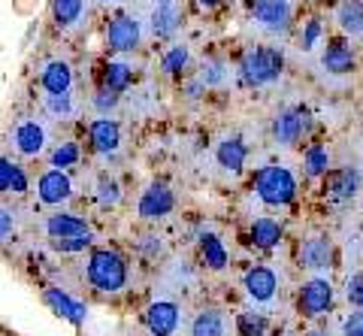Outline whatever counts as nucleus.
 Wrapping results in <instances>:
<instances>
[{"label":"nucleus","mask_w":363,"mask_h":336,"mask_svg":"<svg viewBox=\"0 0 363 336\" xmlns=\"http://www.w3.org/2000/svg\"><path fill=\"white\" fill-rule=\"evenodd\" d=\"M88 279L91 285H94L97 291H106V294H116V291L124 288V282H128V267H124V261L116 254V252H94L88 261Z\"/></svg>","instance_id":"f257e3e1"},{"label":"nucleus","mask_w":363,"mask_h":336,"mask_svg":"<svg viewBox=\"0 0 363 336\" xmlns=\"http://www.w3.org/2000/svg\"><path fill=\"white\" fill-rule=\"evenodd\" d=\"M281 67H285V61H281V55L276 49H252L245 52L240 73H242V82L248 85H269L281 76Z\"/></svg>","instance_id":"f03ea898"},{"label":"nucleus","mask_w":363,"mask_h":336,"mask_svg":"<svg viewBox=\"0 0 363 336\" xmlns=\"http://www.w3.org/2000/svg\"><path fill=\"white\" fill-rule=\"evenodd\" d=\"M255 188H257V197L269 206H285L291 203L294 191H297V182L294 176L285 170V167H264L255 179Z\"/></svg>","instance_id":"7ed1b4c3"},{"label":"nucleus","mask_w":363,"mask_h":336,"mask_svg":"<svg viewBox=\"0 0 363 336\" xmlns=\"http://www.w3.org/2000/svg\"><path fill=\"white\" fill-rule=\"evenodd\" d=\"M330 303H333V285L327 282V279H312L309 285H303V294H300L303 315L318 318L330 309Z\"/></svg>","instance_id":"20e7f679"},{"label":"nucleus","mask_w":363,"mask_h":336,"mask_svg":"<svg viewBox=\"0 0 363 336\" xmlns=\"http://www.w3.org/2000/svg\"><path fill=\"white\" fill-rule=\"evenodd\" d=\"M255 18L264 30H285L291 21V0H255Z\"/></svg>","instance_id":"39448f33"},{"label":"nucleus","mask_w":363,"mask_h":336,"mask_svg":"<svg viewBox=\"0 0 363 336\" xmlns=\"http://www.w3.org/2000/svg\"><path fill=\"white\" fill-rule=\"evenodd\" d=\"M37 194H40V200L45 206H58V203H64V200L73 197V182L64 170H49V173L40 176Z\"/></svg>","instance_id":"423d86ee"},{"label":"nucleus","mask_w":363,"mask_h":336,"mask_svg":"<svg viewBox=\"0 0 363 336\" xmlns=\"http://www.w3.org/2000/svg\"><path fill=\"white\" fill-rule=\"evenodd\" d=\"M106 43H109V49H116V52H133L140 46V25H136L130 16L112 18V25L106 30Z\"/></svg>","instance_id":"0eeeda50"},{"label":"nucleus","mask_w":363,"mask_h":336,"mask_svg":"<svg viewBox=\"0 0 363 336\" xmlns=\"http://www.w3.org/2000/svg\"><path fill=\"white\" fill-rule=\"evenodd\" d=\"M169 209H173V191H169L167 185H161V182L149 185V191L140 197V215L149 218V221L152 218H164Z\"/></svg>","instance_id":"6e6552de"},{"label":"nucleus","mask_w":363,"mask_h":336,"mask_svg":"<svg viewBox=\"0 0 363 336\" xmlns=\"http://www.w3.org/2000/svg\"><path fill=\"white\" fill-rule=\"evenodd\" d=\"M145 324H149V330L155 336H173L179 327V306L167 303V300L152 303L149 312H145Z\"/></svg>","instance_id":"1a4fd4ad"},{"label":"nucleus","mask_w":363,"mask_h":336,"mask_svg":"<svg viewBox=\"0 0 363 336\" xmlns=\"http://www.w3.org/2000/svg\"><path fill=\"white\" fill-rule=\"evenodd\" d=\"M276 273L267 270V267H255V270H248L245 276V291L248 297L255 300V303H269L272 297H276Z\"/></svg>","instance_id":"9d476101"},{"label":"nucleus","mask_w":363,"mask_h":336,"mask_svg":"<svg viewBox=\"0 0 363 336\" xmlns=\"http://www.w3.org/2000/svg\"><path fill=\"white\" fill-rule=\"evenodd\" d=\"M13 142L21 155L33 158V155H40L43 145H45V128L40 121H21V125L13 130Z\"/></svg>","instance_id":"9b49d317"},{"label":"nucleus","mask_w":363,"mask_h":336,"mask_svg":"<svg viewBox=\"0 0 363 336\" xmlns=\"http://www.w3.org/2000/svg\"><path fill=\"white\" fill-rule=\"evenodd\" d=\"M91 145L100 152V155H112V152H118V145H121V130L118 125L112 118H97L94 125H91Z\"/></svg>","instance_id":"f8f14e48"},{"label":"nucleus","mask_w":363,"mask_h":336,"mask_svg":"<svg viewBox=\"0 0 363 336\" xmlns=\"http://www.w3.org/2000/svg\"><path fill=\"white\" fill-rule=\"evenodd\" d=\"M306 130V116L300 109H285L272 125V133H276L279 145H294L300 140V133Z\"/></svg>","instance_id":"ddd939ff"},{"label":"nucleus","mask_w":363,"mask_h":336,"mask_svg":"<svg viewBox=\"0 0 363 336\" xmlns=\"http://www.w3.org/2000/svg\"><path fill=\"white\" fill-rule=\"evenodd\" d=\"M357 188H360V179H357L354 167H345V170H333L330 176H327V182H324V191L330 194L333 200H348V197H354Z\"/></svg>","instance_id":"4468645a"},{"label":"nucleus","mask_w":363,"mask_h":336,"mask_svg":"<svg viewBox=\"0 0 363 336\" xmlns=\"http://www.w3.org/2000/svg\"><path fill=\"white\" fill-rule=\"evenodd\" d=\"M45 303H49V306L58 312L61 318H67V321H73V324H82V321H85V303H79V300L67 297L64 291H58V288H49V291H45Z\"/></svg>","instance_id":"2eb2a0df"},{"label":"nucleus","mask_w":363,"mask_h":336,"mask_svg":"<svg viewBox=\"0 0 363 336\" xmlns=\"http://www.w3.org/2000/svg\"><path fill=\"white\" fill-rule=\"evenodd\" d=\"M73 85V70L64 61H49L43 70V88L49 94H67Z\"/></svg>","instance_id":"dca6fc26"},{"label":"nucleus","mask_w":363,"mask_h":336,"mask_svg":"<svg viewBox=\"0 0 363 336\" xmlns=\"http://www.w3.org/2000/svg\"><path fill=\"white\" fill-rule=\"evenodd\" d=\"M45 230H49L52 240H67V237H85L88 224L79 218V215H67V212H61V215H52L49 221H45Z\"/></svg>","instance_id":"f3484780"},{"label":"nucleus","mask_w":363,"mask_h":336,"mask_svg":"<svg viewBox=\"0 0 363 336\" xmlns=\"http://www.w3.org/2000/svg\"><path fill=\"white\" fill-rule=\"evenodd\" d=\"M179 21H182V16H179L176 0H161L152 13V30L157 37H169V33L179 28Z\"/></svg>","instance_id":"a211bd4d"},{"label":"nucleus","mask_w":363,"mask_h":336,"mask_svg":"<svg viewBox=\"0 0 363 336\" xmlns=\"http://www.w3.org/2000/svg\"><path fill=\"white\" fill-rule=\"evenodd\" d=\"M13 191V194H25L28 191V176L21 167H16L13 161L0 158V194Z\"/></svg>","instance_id":"6ab92c4d"},{"label":"nucleus","mask_w":363,"mask_h":336,"mask_svg":"<svg viewBox=\"0 0 363 336\" xmlns=\"http://www.w3.org/2000/svg\"><path fill=\"white\" fill-rule=\"evenodd\" d=\"M330 242L321 240V237H315L303 245V264L306 267H312V270H324V267H330Z\"/></svg>","instance_id":"aec40b11"},{"label":"nucleus","mask_w":363,"mask_h":336,"mask_svg":"<svg viewBox=\"0 0 363 336\" xmlns=\"http://www.w3.org/2000/svg\"><path fill=\"white\" fill-rule=\"evenodd\" d=\"M321 64H324V70H330V73H351L354 70V58H351V52L339 40L327 46Z\"/></svg>","instance_id":"412c9836"},{"label":"nucleus","mask_w":363,"mask_h":336,"mask_svg":"<svg viewBox=\"0 0 363 336\" xmlns=\"http://www.w3.org/2000/svg\"><path fill=\"white\" fill-rule=\"evenodd\" d=\"M218 164L224 167V170H230V173H240L242 164H245V145H242V140H236V137L224 140L218 145Z\"/></svg>","instance_id":"4be33fe9"},{"label":"nucleus","mask_w":363,"mask_h":336,"mask_svg":"<svg viewBox=\"0 0 363 336\" xmlns=\"http://www.w3.org/2000/svg\"><path fill=\"white\" fill-rule=\"evenodd\" d=\"M252 240H255V245H260V249H276L281 242V228L272 218H257L252 224Z\"/></svg>","instance_id":"5701e85b"},{"label":"nucleus","mask_w":363,"mask_h":336,"mask_svg":"<svg viewBox=\"0 0 363 336\" xmlns=\"http://www.w3.org/2000/svg\"><path fill=\"white\" fill-rule=\"evenodd\" d=\"M339 25H342V30L351 33V37H360L363 33V4L360 0H345V4L339 6Z\"/></svg>","instance_id":"b1692460"},{"label":"nucleus","mask_w":363,"mask_h":336,"mask_svg":"<svg viewBox=\"0 0 363 336\" xmlns=\"http://www.w3.org/2000/svg\"><path fill=\"white\" fill-rule=\"evenodd\" d=\"M82 9H85L82 0H55V4H52V16H55V21H58L61 28H70V25H76V21H79Z\"/></svg>","instance_id":"393cba45"},{"label":"nucleus","mask_w":363,"mask_h":336,"mask_svg":"<svg viewBox=\"0 0 363 336\" xmlns=\"http://www.w3.org/2000/svg\"><path fill=\"white\" fill-rule=\"evenodd\" d=\"M191 336H224V318L218 312H200L194 318Z\"/></svg>","instance_id":"a878e982"},{"label":"nucleus","mask_w":363,"mask_h":336,"mask_svg":"<svg viewBox=\"0 0 363 336\" xmlns=\"http://www.w3.org/2000/svg\"><path fill=\"white\" fill-rule=\"evenodd\" d=\"M130 67L128 64H109L106 67V91H112V94H118V91H124V88L130 85Z\"/></svg>","instance_id":"bb28decb"},{"label":"nucleus","mask_w":363,"mask_h":336,"mask_svg":"<svg viewBox=\"0 0 363 336\" xmlns=\"http://www.w3.org/2000/svg\"><path fill=\"white\" fill-rule=\"evenodd\" d=\"M203 254H206V264L212 267V270H221V267L227 264V252L218 237H203Z\"/></svg>","instance_id":"cd10ccee"},{"label":"nucleus","mask_w":363,"mask_h":336,"mask_svg":"<svg viewBox=\"0 0 363 336\" xmlns=\"http://www.w3.org/2000/svg\"><path fill=\"white\" fill-rule=\"evenodd\" d=\"M327 167H330V155L321 145H312L309 152H306V173L309 176H321L327 173Z\"/></svg>","instance_id":"c85d7f7f"},{"label":"nucleus","mask_w":363,"mask_h":336,"mask_svg":"<svg viewBox=\"0 0 363 336\" xmlns=\"http://www.w3.org/2000/svg\"><path fill=\"white\" fill-rule=\"evenodd\" d=\"M97 200H100V206H116L118 200H121V188H118V182L116 179H109V176H104L97 182Z\"/></svg>","instance_id":"c756f323"},{"label":"nucleus","mask_w":363,"mask_h":336,"mask_svg":"<svg viewBox=\"0 0 363 336\" xmlns=\"http://www.w3.org/2000/svg\"><path fill=\"white\" fill-rule=\"evenodd\" d=\"M267 333V318L257 312H242L240 315V336H264Z\"/></svg>","instance_id":"7c9ffc66"},{"label":"nucleus","mask_w":363,"mask_h":336,"mask_svg":"<svg viewBox=\"0 0 363 336\" xmlns=\"http://www.w3.org/2000/svg\"><path fill=\"white\" fill-rule=\"evenodd\" d=\"M79 161V149H76V142H61L58 149L52 152V164L58 167V170H64V167H73Z\"/></svg>","instance_id":"2f4dec72"},{"label":"nucleus","mask_w":363,"mask_h":336,"mask_svg":"<svg viewBox=\"0 0 363 336\" xmlns=\"http://www.w3.org/2000/svg\"><path fill=\"white\" fill-rule=\"evenodd\" d=\"M45 106H49L52 116H61V118L73 116V100H70V91H67V94H49V97H45Z\"/></svg>","instance_id":"473e14b6"},{"label":"nucleus","mask_w":363,"mask_h":336,"mask_svg":"<svg viewBox=\"0 0 363 336\" xmlns=\"http://www.w3.org/2000/svg\"><path fill=\"white\" fill-rule=\"evenodd\" d=\"M185 64H188V46H176V49L167 52V58H164V73H179Z\"/></svg>","instance_id":"72a5a7b5"},{"label":"nucleus","mask_w":363,"mask_h":336,"mask_svg":"<svg viewBox=\"0 0 363 336\" xmlns=\"http://www.w3.org/2000/svg\"><path fill=\"white\" fill-rule=\"evenodd\" d=\"M88 242H91V233H85V237H67V240H52V249H58V252H82Z\"/></svg>","instance_id":"f704fd0d"},{"label":"nucleus","mask_w":363,"mask_h":336,"mask_svg":"<svg viewBox=\"0 0 363 336\" xmlns=\"http://www.w3.org/2000/svg\"><path fill=\"white\" fill-rule=\"evenodd\" d=\"M345 294H348V300H351L354 306H363V273H354V276L348 279Z\"/></svg>","instance_id":"c9c22d12"},{"label":"nucleus","mask_w":363,"mask_h":336,"mask_svg":"<svg viewBox=\"0 0 363 336\" xmlns=\"http://www.w3.org/2000/svg\"><path fill=\"white\" fill-rule=\"evenodd\" d=\"M13 230H16V212L0 209V242H6L13 237Z\"/></svg>","instance_id":"e433bc0d"},{"label":"nucleus","mask_w":363,"mask_h":336,"mask_svg":"<svg viewBox=\"0 0 363 336\" xmlns=\"http://www.w3.org/2000/svg\"><path fill=\"white\" fill-rule=\"evenodd\" d=\"M318 37H321V21L312 18L309 25H306V30H303V49H312L318 43Z\"/></svg>","instance_id":"4c0bfd02"},{"label":"nucleus","mask_w":363,"mask_h":336,"mask_svg":"<svg viewBox=\"0 0 363 336\" xmlns=\"http://www.w3.org/2000/svg\"><path fill=\"white\" fill-rule=\"evenodd\" d=\"M221 79H224V67L218 61H212L206 67V73H203V82H206V85H218Z\"/></svg>","instance_id":"58836bf2"},{"label":"nucleus","mask_w":363,"mask_h":336,"mask_svg":"<svg viewBox=\"0 0 363 336\" xmlns=\"http://www.w3.org/2000/svg\"><path fill=\"white\" fill-rule=\"evenodd\" d=\"M345 336H363V312H354L345 321Z\"/></svg>","instance_id":"ea45409f"},{"label":"nucleus","mask_w":363,"mask_h":336,"mask_svg":"<svg viewBox=\"0 0 363 336\" xmlns=\"http://www.w3.org/2000/svg\"><path fill=\"white\" fill-rule=\"evenodd\" d=\"M116 94H112V91H100L97 97H94V106L100 109V112H106V109H112V106H116Z\"/></svg>","instance_id":"a19ab883"},{"label":"nucleus","mask_w":363,"mask_h":336,"mask_svg":"<svg viewBox=\"0 0 363 336\" xmlns=\"http://www.w3.org/2000/svg\"><path fill=\"white\" fill-rule=\"evenodd\" d=\"M197 4H200V6H215L218 0H197Z\"/></svg>","instance_id":"79ce46f5"},{"label":"nucleus","mask_w":363,"mask_h":336,"mask_svg":"<svg viewBox=\"0 0 363 336\" xmlns=\"http://www.w3.org/2000/svg\"><path fill=\"white\" fill-rule=\"evenodd\" d=\"M104 4H112V0H104Z\"/></svg>","instance_id":"37998d69"}]
</instances>
